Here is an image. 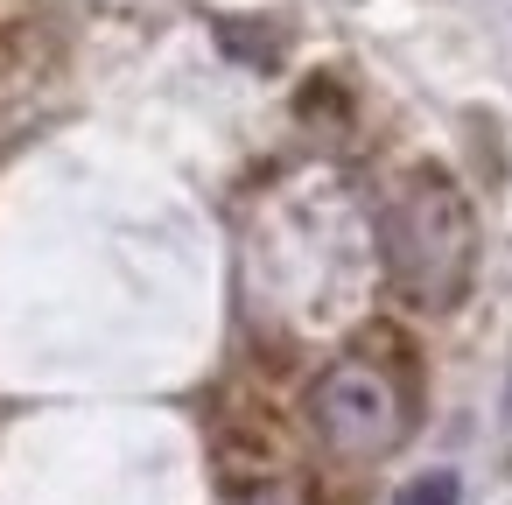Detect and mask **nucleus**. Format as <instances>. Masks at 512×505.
<instances>
[{"label": "nucleus", "mask_w": 512, "mask_h": 505, "mask_svg": "<svg viewBox=\"0 0 512 505\" xmlns=\"http://www.w3.org/2000/svg\"><path fill=\"white\" fill-rule=\"evenodd\" d=\"M463 498V484H456V470H428V477H414V484H400V498L393 505H456Z\"/></svg>", "instance_id": "4"}, {"label": "nucleus", "mask_w": 512, "mask_h": 505, "mask_svg": "<svg viewBox=\"0 0 512 505\" xmlns=\"http://www.w3.org/2000/svg\"><path fill=\"white\" fill-rule=\"evenodd\" d=\"M218 50L239 57V64H253V71H274V64H281V29L246 22V15H225V22H218Z\"/></svg>", "instance_id": "3"}, {"label": "nucleus", "mask_w": 512, "mask_h": 505, "mask_svg": "<svg viewBox=\"0 0 512 505\" xmlns=\"http://www.w3.org/2000/svg\"><path fill=\"white\" fill-rule=\"evenodd\" d=\"M302 414H309V435L323 442V456H337V463H379V456H393V449L407 442V428H414L407 386H400L386 365H372V358H337V365L309 386Z\"/></svg>", "instance_id": "2"}, {"label": "nucleus", "mask_w": 512, "mask_h": 505, "mask_svg": "<svg viewBox=\"0 0 512 505\" xmlns=\"http://www.w3.org/2000/svg\"><path fill=\"white\" fill-rule=\"evenodd\" d=\"M379 260L400 302L442 316L477 274V218L449 169H407L379 204Z\"/></svg>", "instance_id": "1"}, {"label": "nucleus", "mask_w": 512, "mask_h": 505, "mask_svg": "<svg viewBox=\"0 0 512 505\" xmlns=\"http://www.w3.org/2000/svg\"><path fill=\"white\" fill-rule=\"evenodd\" d=\"M232 505H309V484H295V477H260V484H239Z\"/></svg>", "instance_id": "5"}]
</instances>
